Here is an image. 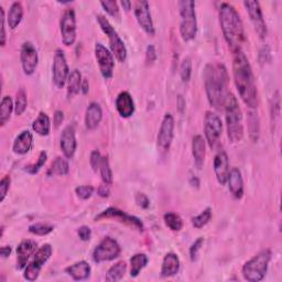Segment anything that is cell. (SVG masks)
I'll return each mask as SVG.
<instances>
[{"label":"cell","instance_id":"1","mask_svg":"<svg viewBox=\"0 0 282 282\" xmlns=\"http://www.w3.org/2000/svg\"><path fill=\"white\" fill-rule=\"evenodd\" d=\"M233 54V74L238 94L246 105L256 110L258 106V92L250 63L243 51H237Z\"/></svg>","mask_w":282,"mask_h":282},{"label":"cell","instance_id":"2","mask_svg":"<svg viewBox=\"0 0 282 282\" xmlns=\"http://www.w3.org/2000/svg\"><path fill=\"white\" fill-rule=\"evenodd\" d=\"M229 76L226 68L221 63L206 65L204 71L205 91L209 104L215 110H224L228 92Z\"/></svg>","mask_w":282,"mask_h":282},{"label":"cell","instance_id":"3","mask_svg":"<svg viewBox=\"0 0 282 282\" xmlns=\"http://www.w3.org/2000/svg\"><path fill=\"white\" fill-rule=\"evenodd\" d=\"M220 23L231 52L242 51L245 42V30L240 13L233 6L227 3H223L220 7Z\"/></svg>","mask_w":282,"mask_h":282},{"label":"cell","instance_id":"4","mask_svg":"<svg viewBox=\"0 0 282 282\" xmlns=\"http://www.w3.org/2000/svg\"><path fill=\"white\" fill-rule=\"evenodd\" d=\"M226 116L227 125V136L231 143L241 142L244 138V124H243V113L238 104V100L234 94L229 93L225 105H224Z\"/></svg>","mask_w":282,"mask_h":282},{"label":"cell","instance_id":"5","mask_svg":"<svg viewBox=\"0 0 282 282\" xmlns=\"http://www.w3.org/2000/svg\"><path fill=\"white\" fill-rule=\"evenodd\" d=\"M181 23H180V33L182 39L187 42L197 37L198 32V21L197 13H195V3L192 0H182L178 3Z\"/></svg>","mask_w":282,"mask_h":282},{"label":"cell","instance_id":"6","mask_svg":"<svg viewBox=\"0 0 282 282\" xmlns=\"http://www.w3.org/2000/svg\"><path fill=\"white\" fill-rule=\"evenodd\" d=\"M271 260V251L269 249L262 250L256 256L248 260L243 267V276L244 279L249 282H259L262 281Z\"/></svg>","mask_w":282,"mask_h":282},{"label":"cell","instance_id":"7","mask_svg":"<svg viewBox=\"0 0 282 282\" xmlns=\"http://www.w3.org/2000/svg\"><path fill=\"white\" fill-rule=\"evenodd\" d=\"M97 21L100 29H102L103 32L107 35L108 41H110V47L113 55L119 62H125L127 59V49L124 41L120 39L117 31L115 30L114 27L111 25V23L106 17L102 16V14H98Z\"/></svg>","mask_w":282,"mask_h":282},{"label":"cell","instance_id":"8","mask_svg":"<svg viewBox=\"0 0 282 282\" xmlns=\"http://www.w3.org/2000/svg\"><path fill=\"white\" fill-rule=\"evenodd\" d=\"M52 247L51 245L46 244L43 245L42 247L38 249V251L34 254L33 260L25 268L24 278L28 281H34L37 280L42 267L46 265V263L50 259L52 255Z\"/></svg>","mask_w":282,"mask_h":282},{"label":"cell","instance_id":"9","mask_svg":"<svg viewBox=\"0 0 282 282\" xmlns=\"http://www.w3.org/2000/svg\"><path fill=\"white\" fill-rule=\"evenodd\" d=\"M121 248L117 241L112 237H105L93 251V260L96 264L111 262L120 255Z\"/></svg>","mask_w":282,"mask_h":282},{"label":"cell","instance_id":"10","mask_svg":"<svg viewBox=\"0 0 282 282\" xmlns=\"http://www.w3.org/2000/svg\"><path fill=\"white\" fill-rule=\"evenodd\" d=\"M204 133L208 146L214 149L218 146L223 133V122L219 115L206 112L204 119Z\"/></svg>","mask_w":282,"mask_h":282},{"label":"cell","instance_id":"11","mask_svg":"<svg viewBox=\"0 0 282 282\" xmlns=\"http://www.w3.org/2000/svg\"><path fill=\"white\" fill-rule=\"evenodd\" d=\"M60 30L62 42L67 47L74 45L76 40V17L73 9H67L61 17Z\"/></svg>","mask_w":282,"mask_h":282},{"label":"cell","instance_id":"12","mask_svg":"<svg viewBox=\"0 0 282 282\" xmlns=\"http://www.w3.org/2000/svg\"><path fill=\"white\" fill-rule=\"evenodd\" d=\"M95 57L98 63L99 71L105 79H111L114 75L115 56L102 43L95 45Z\"/></svg>","mask_w":282,"mask_h":282},{"label":"cell","instance_id":"13","mask_svg":"<svg viewBox=\"0 0 282 282\" xmlns=\"http://www.w3.org/2000/svg\"><path fill=\"white\" fill-rule=\"evenodd\" d=\"M100 220H115L138 230H143V224L139 219L122 212L116 207H110L105 209V211H103L100 214H98L95 218V221H100Z\"/></svg>","mask_w":282,"mask_h":282},{"label":"cell","instance_id":"14","mask_svg":"<svg viewBox=\"0 0 282 282\" xmlns=\"http://www.w3.org/2000/svg\"><path fill=\"white\" fill-rule=\"evenodd\" d=\"M244 6L249 14L251 24L254 26L259 38L264 40L267 37V34H268V30H267V25L259 3L255 2V0H252V2H244Z\"/></svg>","mask_w":282,"mask_h":282},{"label":"cell","instance_id":"15","mask_svg":"<svg viewBox=\"0 0 282 282\" xmlns=\"http://www.w3.org/2000/svg\"><path fill=\"white\" fill-rule=\"evenodd\" d=\"M53 83L57 89H63L64 85L68 83L70 76V70L67 62V57L61 50H57L53 60Z\"/></svg>","mask_w":282,"mask_h":282},{"label":"cell","instance_id":"16","mask_svg":"<svg viewBox=\"0 0 282 282\" xmlns=\"http://www.w3.org/2000/svg\"><path fill=\"white\" fill-rule=\"evenodd\" d=\"M20 59H21V65H23L25 74L32 75L38 68L39 55H38L37 49L34 48V46L31 42L24 43L23 48H21Z\"/></svg>","mask_w":282,"mask_h":282},{"label":"cell","instance_id":"17","mask_svg":"<svg viewBox=\"0 0 282 282\" xmlns=\"http://www.w3.org/2000/svg\"><path fill=\"white\" fill-rule=\"evenodd\" d=\"M135 17L138 21L139 26L143 29V31L149 35H155L156 30L154 26L153 18H151L149 4L147 2H136L135 3Z\"/></svg>","mask_w":282,"mask_h":282},{"label":"cell","instance_id":"18","mask_svg":"<svg viewBox=\"0 0 282 282\" xmlns=\"http://www.w3.org/2000/svg\"><path fill=\"white\" fill-rule=\"evenodd\" d=\"M173 136H175V118L171 114H165L158 135V144L160 149L163 151L170 149Z\"/></svg>","mask_w":282,"mask_h":282},{"label":"cell","instance_id":"19","mask_svg":"<svg viewBox=\"0 0 282 282\" xmlns=\"http://www.w3.org/2000/svg\"><path fill=\"white\" fill-rule=\"evenodd\" d=\"M77 147L76 137H75V127L74 125H69L65 127L61 136V149L63 155L67 159H72L75 155Z\"/></svg>","mask_w":282,"mask_h":282},{"label":"cell","instance_id":"20","mask_svg":"<svg viewBox=\"0 0 282 282\" xmlns=\"http://www.w3.org/2000/svg\"><path fill=\"white\" fill-rule=\"evenodd\" d=\"M229 171L228 156L225 151H220L214 158V172L220 184L225 185L227 183Z\"/></svg>","mask_w":282,"mask_h":282},{"label":"cell","instance_id":"21","mask_svg":"<svg viewBox=\"0 0 282 282\" xmlns=\"http://www.w3.org/2000/svg\"><path fill=\"white\" fill-rule=\"evenodd\" d=\"M38 244L32 240L21 242L17 247V268L24 269L27 267L29 259L35 252Z\"/></svg>","mask_w":282,"mask_h":282},{"label":"cell","instance_id":"22","mask_svg":"<svg viewBox=\"0 0 282 282\" xmlns=\"http://www.w3.org/2000/svg\"><path fill=\"white\" fill-rule=\"evenodd\" d=\"M116 108L118 114L124 118H129L135 113V103L128 92H121L116 98Z\"/></svg>","mask_w":282,"mask_h":282},{"label":"cell","instance_id":"23","mask_svg":"<svg viewBox=\"0 0 282 282\" xmlns=\"http://www.w3.org/2000/svg\"><path fill=\"white\" fill-rule=\"evenodd\" d=\"M227 183L229 185V191L235 199H242L244 195V181L242 172L238 168H233L229 171Z\"/></svg>","mask_w":282,"mask_h":282},{"label":"cell","instance_id":"24","mask_svg":"<svg viewBox=\"0 0 282 282\" xmlns=\"http://www.w3.org/2000/svg\"><path fill=\"white\" fill-rule=\"evenodd\" d=\"M192 154L198 169H202L206 156V141L201 135H197L192 140Z\"/></svg>","mask_w":282,"mask_h":282},{"label":"cell","instance_id":"25","mask_svg":"<svg viewBox=\"0 0 282 282\" xmlns=\"http://www.w3.org/2000/svg\"><path fill=\"white\" fill-rule=\"evenodd\" d=\"M103 111L98 103L93 102L89 105L85 113V126L90 130H94L102 121Z\"/></svg>","mask_w":282,"mask_h":282},{"label":"cell","instance_id":"26","mask_svg":"<svg viewBox=\"0 0 282 282\" xmlns=\"http://www.w3.org/2000/svg\"><path fill=\"white\" fill-rule=\"evenodd\" d=\"M33 147V136L29 132L25 130L21 133L13 142L12 150L17 155H27Z\"/></svg>","mask_w":282,"mask_h":282},{"label":"cell","instance_id":"27","mask_svg":"<svg viewBox=\"0 0 282 282\" xmlns=\"http://www.w3.org/2000/svg\"><path fill=\"white\" fill-rule=\"evenodd\" d=\"M180 270V259L178 255L173 254V252H169L164 256L162 267H161V276L163 278H169L176 274Z\"/></svg>","mask_w":282,"mask_h":282},{"label":"cell","instance_id":"28","mask_svg":"<svg viewBox=\"0 0 282 282\" xmlns=\"http://www.w3.org/2000/svg\"><path fill=\"white\" fill-rule=\"evenodd\" d=\"M65 272L70 274V276L76 281L86 280L91 274V266L86 262H78L68 267V268L65 269Z\"/></svg>","mask_w":282,"mask_h":282},{"label":"cell","instance_id":"29","mask_svg":"<svg viewBox=\"0 0 282 282\" xmlns=\"http://www.w3.org/2000/svg\"><path fill=\"white\" fill-rule=\"evenodd\" d=\"M23 18H24L23 5H21V3H13L9 9L8 17H7V23H8V26L11 30L16 29L20 25Z\"/></svg>","mask_w":282,"mask_h":282},{"label":"cell","instance_id":"30","mask_svg":"<svg viewBox=\"0 0 282 282\" xmlns=\"http://www.w3.org/2000/svg\"><path fill=\"white\" fill-rule=\"evenodd\" d=\"M32 128L38 135L48 136L51 132V120H50L49 116L46 113L41 112L38 118L33 121Z\"/></svg>","mask_w":282,"mask_h":282},{"label":"cell","instance_id":"31","mask_svg":"<svg viewBox=\"0 0 282 282\" xmlns=\"http://www.w3.org/2000/svg\"><path fill=\"white\" fill-rule=\"evenodd\" d=\"M82 74L78 70L72 71L68 78V96L71 98L79 93L82 86Z\"/></svg>","mask_w":282,"mask_h":282},{"label":"cell","instance_id":"32","mask_svg":"<svg viewBox=\"0 0 282 282\" xmlns=\"http://www.w3.org/2000/svg\"><path fill=\"white\" fill-rule=\"evenodd\" d=\"M70 171L69 162L65 158L57 157L48 171V176H67Z\"/></svg>","mask_w":282,"mask_h":282},{"label":"cell","instance_id":"33","mask_svg":"<svg viewBox=\"0 0 282 282\" xmlns=\"http://www.w3.org/2000/svg\"><path fill=\"white\" fill-rule=\"evenodd\" d=\"M14 111L13 102L10 96H5L0 104V125L4 127L7 121H8L11 117V114Z\"/></svg>","mask_w":282,"mask_h":282},{"label":"cell","instance_id":"34","mask_svg":"<svg viewBox=\"0 0 282 282\" xmlns=\"http://www.w3.org/2000/svg\"><path fill=\"white\" fill-rule=\"evenodd\" d=\"M126 271H127V264L125 262H118L117 264L112 266L110 270L107 271L106 280L110 282L119 281L124 278Z\"/></svg>","mask_w":282,"mask_h":282},{"label":"cell","instance_id":"35","mask_svg":"<svg viewBox=\"0 0 282 282\" xmlns=\"http://www.w3.org/2000/svg\"><path fill=\"white\" fill-rule=\"evenodd\" d=\"M148 264V257L144 254H137L132 257L130 259V266H132V269H130V276L133 278L138 277L140 271L147 266Z\"/></svg>","mask_w":282,"mask_h":282},{"label":"cell","instance_id":"36","mask_svg":"<svg viewBox=\"0 0 282 282\" xmlns=\"http://www.w3.org/2000/svg\"><path fill=\"white\" fill-rule=\"evenodd\" d=\"M164 223L171 230L179 231L183 227V221L178 214L175 213H167L164 215Z\"/></svg>","mask_w":282,"mask_h":282},{"label":"cell","instance_id":"37","mask_svg":"<svg viewBox=\"0 0 282 282\" xmlns=\"http://www.w3.org/2000/svg\"><path fill=\"white\" fill-rule=\"evenodd\" d=\"M99 172H100V177H102L103 182L111 185L113 183V171L111 168L110 160H108L107 157H103L102 163H100V167H99Z\"/></svg>","mask_w":282,"mask_h":282},{"label":"cell","instance_id":"38","mask_svg":"<svg viewBox=\"0 0 282 282\" xmlns=\"http://www.w3.org/2000/svg\"><path fill=\"white\" fill-rule=\"evenodd\" d=\"M27 105H28L27 93L25 89H20L17 93L16 103H14V113H16V115L17 116L23 115L27 110Z\"/></svg>","mask_w":282,"mask_h":282},{"label":"cell","instance_id":"39","mask_svg":"<svg viewBox=\"0 0 282 282\" xmlns=\"http://www.w3.org/2000/svg\"><path fill=\"white\" fill-rule=\"evenodd\" d=\"M211 219H212V209L207 207L201 214L192 219V224L195 228H202L204 227L206 224H208Z\"/></svg>","mask_w":282,"mask_h":282},{"label":"cell","instance_id":"40","mask_svg":"<svg viewBox=\"0 0 282 282\" xmlns=\"http://www.w3.org/2000/svg\"><path fill=\"white\" fill-rule=\"evenodd\" d=\"M248 127H249V135L250 138L256 142L259 137V119L257 114L254 112L249 113V118H248Z\"/></svg>","mask_w":282,"mask_h":282},{"label":"cell","instance_id":"41","mask_svg":"<svg viewBox=\"0 0 282 282\" xmlns=\"http://www.w3.org/2000/svg\"><path fill=\"white\" fill-rule=\"evenodd\" d=\"M53 228L54 227L52 225H50V224L39 223V224H34V225H31L30 227H29V231L34 235H38V236H46V235L51 233Z\"/></svg>","mask_w":282,"mask_h":282},{"label":"cell","instance_id":"42","mask_svg":"<svg viewBox=\"0 0 282 282\" xmlns=\"http://www.w3.org/2000/svg\"><path fill=\"white\" fill-rule=\"evenodd\" d=\"M47 160H48L47 153H46V151H41L37 163L31 164V165H28V167L26 168V171L28 173H30V175H37V173L41 170V168L43 167V165L46 164Z\"/></svg>","mask_w":282,"mask_h":282},{"label":"cell","instance_id":"43","mask_svg":"<svg viewBox=\"0 0 282 282\" xmlns=\"http://www.w3.org/2000/svg\"><path fill=\"white\" fill-rule=\"evenodd\" d=\"M191 74H192V63L189 57H186V59H184L182 63H181L180 75L183 82H189L191 78Z\"/></svg>","mask_w":282,"mask_h":282},{"label":"cell","instance_id":"44","mask_svg":"<svg viewBox=\"0 0 282 282\" xmlns=\"http://www.w3.org/2000/svg\"><path fill=\"white\" fill-rule=\"evenodd\" d=\"M104 10L114 18H119V7L116 2H102L100 3Z\"/></svg>","mask_w":282,"mask_h":282},{"label":"cell","instance_id":"45","mask_svg":"<svg viewBox=\"0 0 282 282\" xmlns=\"http://www.w3.org/2000/svg\"><path fill=\"white\" fill-rule=\"evenodd\" d=\"M75 193L79 199L82 200H89L93 193H94V187L91 185H81L77 186L75 189Z\"/></svg>","mask_w":282,"mask_h":282},{"label":"cell","instance_id":"46","mask_svg":"<svg viewBox=\"0 0 282 282\" xmlns=\"http://www.w3.org/2000/svg\"><path fill=\"white\" fill-rule=\"evenodd\" d=\"M203 243H204V238L203 237H199L197 241H195L192 246H191V248H190V258L192 262H195V260L198 259L199 257V252L202 248V246H203Z\"/></svg>","mask_w":282,"mask_h":282},{"label":"cell","instance_id":"47","mask_svg":"<svg viewBox=\"0 0 282 282\" xmlns=\"http://www.w3.org/2000/svg\"><path fill=\"white\" fill-rule=\"evenodd\" d=\"M10 177L6 176L0 181V202H4L5 198L7 197V193H8L10 189Z\"/></svg>","mask_w":282,"mask_h":282},{"label":"cell","instance_id":"48","mask_svg":"<svg viewBox=\"0 0 282 282\" xmlns=\"http://www.w3.org/2000/svg\"><path fill=\"white\" fill-rule=\"evenodd\" d=\"M102 155H100V153L98 150H94L93 153L91 154V159H90V163H91V167L93 168L94 171H97L99 170V167H100V163H102Z\"/></svg>","mask_w":282,"mask_h":282},{"label":"cell","instance_id":"49","mask_svg":"<svg viewBox=\"0 0 282 282\" xmlns=\"http://www.w3.org/2000/svg\"><path fill=\"white\" fill-rule=\"evenodd\" d=\"M5 10L3 7H0V24H2V33H0V43L2 47H5L6 45V27H5Z\"/></svg>","mask_w":282,"mask_h":282},{"label":"cell","instance_id":"50","mask_svg":"<svg viewBox=\"0 0 282 282\" xmlns=\"http://www.w3.org/2000/svg\"><path fill=\"white\" fill-rule=\"evenodd\" d=\"M77 234H78V237L81 238L83 242H88L92 237V230L89 226H82L78 228Z\"/></svg>","mask_w":282,"mask_h":282},{"label":"cell","instance_id":"51","mask_svg":"<svg viewBox=\"0 0 282 282\" xmlns=\"http://www.w3.org/2000/svg\"><path fill=\"white\" fill-rule=\"evenodd\" d=\"M136 203L138 204L141 208H148L150 205V201L146 194L138 193L136 195Z\"/></svg>","mask_w":282,"mask_h":282},{"label":"cell","instance_id":"52","mask_svg":"<svg viewBox=\"0 0 282 282\" xmlns=\"http://www.w3.org/2000/svg\"><path fill=\"white\" fill-rule=\"evenodd\" d=\"M157 59L156 48L154 46H148L146 51V60L148 63H154Z\"/></svg>","mask_w":282,"mask_h":282},{"label":"cell","instance_id":"53","mask_svg":"<svg viewBox=\"0 0 282 282\" xmlns=\"http://www.w3.org/2000/svg\"><path fill=\"white\" fill-rule=\"evenodd\" d=\"M271 59V52H270V49L268 47L264 48L262 51H260V55H259V61L262 63H266V62H269Z\"/></svg>","mask_w":282,"mask_h":282},{"label":"cell","instance_id":"54","mask_svg":"<svg viewBox=\"0 0 282 282\" xmlns=\"http://www.w3.org/2000/svg\"><path fill=\"white\" fill-rule=\"evenodd\" d=\"M97 193L99 197H102V198H108L110 197V185L106 184V183H102L99 186H98V190H97Z\"/></svg>","mask_w":282,"mask_h":282},{"label":"cell","instance_id":"55","mask_svg":"<svg viewBox=\"0 0 282 282\" xmlns=\"http://www.w3.org/2000/svg\"><path fill=\"white\" fill-rule=\"evenodd\" d=\"M64 120V114L61 111H56L54 114V125L55 127H59Z\"/></svg>","mask_w":282,"mask_h":282},{"label":"cell","instance_id":"56","mask_svg":"<svg viewBox=\"0 0 282 282\" xmlns=\"http://www.w3.org/2000/svg\"><path fill=\"white\" fill-rule=\"evenodd\" d=\"M177 105H178V110L180 113H184L185 111V99L182 95H179L178 96V99H177Z\"/></svg>","mask_w":282,"mask_h":282},{"label":"cell","instance_id":"57","mask_svg":"<svg viewBox=\"0 0 282 282\" xmlns=\"http://www.w3.org/2000/svg\"><path fill=\"white\" fill-rule=\"evenodd\" d=\"M10 254H11L10 246H4V247H2V249H0V255H2L3 258H7L8 256H10Z\"/></svg>","mask_w":282,"mask_h":282},{"label":"cell","instance_id":"58","mask_svg":"<svg viewBox=\"0 0 282 282\" xmlns=\"http://www.w3.org/2000/svg\"><path fill=\"white\" fill-rule=\"evenodd\" d=\"M81 91L83 92L84 95H86V94L89 93V91H90V84H89V81H88V79H84V81L82 82Z\"/></svg>","mask_w":282,"mask_h":282},{"label":"cell","instance_id":"59","mask_svg":"<svg viewBox=\"0 0 282 282\" xmlns=\"http://www.w3.org/2000/svg\"><path fill=\"white\" fill-rule=\"evenodd\" d=\"M120 5L124 7V9L126 11H129L130 9H132V3H130V2H126V0H124V2L120 3Z\"/></svg>","mask_w":282,"mask_h":282}]
</instances>
